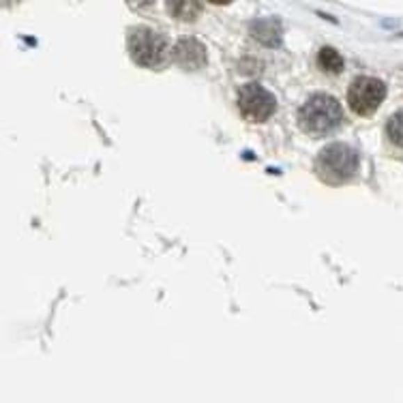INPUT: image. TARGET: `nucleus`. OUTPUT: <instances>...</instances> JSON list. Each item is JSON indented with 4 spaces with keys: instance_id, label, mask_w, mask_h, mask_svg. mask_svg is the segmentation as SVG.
Listing matches in <instances>:
<instances>
[{
    "instance_id": "1",
    "label": "nucleus",
    "mask_w": 403,
    "mask_h": 403,
    "mask_svg": "<svg viewBox=\"0 0 403 403\" xmlns=\"http://www.w3.org/2000/svg\"><path fill=\"white\" fill-rule=\"evenodd\" d=\"M343 120V107L341 103L324 93L311 95L299 110V125L305 133L317 138L326 136V133L335 131Z\"/></svg>"
},
{
    "instance_id": "2",
    "label": "nucleus",
    "mask_w": 403,
    "mask_h": 403,
    "mask_svg": "<svg viewBox=\"0 0 403 403\" xmlns=\"http://www.w3.org/2000/svg\"><path fill=\"white\" fill-rule=\"evenodd\" d=\"M127 47L133 63L146 69H161L170 61V45L166 37L148 26L131 29L127 35Z\"/></svg>"
},
{
    "instance_id": "3",
    "label": "nucleus",
    "mask_w": 403,
    "mask_h": 403,
    "mask_svg": "<svg viewBox=\"0 0 403 403\" xmlns=\"http://www.w3.org/2000/svg\"><path fill=\"white\" fill-rule=\"evenodd\" d=\"M358 170V155L352 146L335 142L322 148L317 159H315V172L317 176L329 182V184H339L350 180Z\"/></svg>"
},
{
    "instance_id": "4",
    "label": "nucleus",
    "mask_w": 403,
    "mask_h": 403,
    "mask_svg": "<svg viewBox=\"0 0 403 403\" xmlns=\"http://www.w3.org/2000/svg\"><path fill=\"white\" fill-rule=\"evenodd\" d=\"M384 97H386L384 82L369 75L356 77L350 88H347V103H350V110L358 116H371L382 105Z\"/></svg>"
},
{
    "instance_id": "5",
    "label": "nucleus",
    "mask_w": 403,
    "mask_h": 403,
    "mask_svg": "<svg viewBox=\"0 0 403 403\" xmlns=\"http://www.w3.org/2000/svg\"><path fill=\"white\" fill-rule=\"evenodd\" d=\"M238 110L247 118L249 123H264L268 120L275 110H277V101L273 93H268L260 84H245L238 90Z\"/></svg>"
},
{
    "instance_id": "6",
    "label": "nucleus",
    "mask_w": 403,
    "mask_h": 403,
    "mask_svg": "<svg viewBox=\"0 0 403 403\" xmlns=\"http://www.w3.org/2000/svg\"><path fill=\"white\" fill-rule=\"evenodd\" d=\"M172 58L182 69L198 71L206 65V47L198 39L182 37V39H178V43L172 49Z\"/></svg>"
},
{
    "instance_id": "7",
    "label": "nucleus",
    "mask_w": 403,
    "mask_h": 403,
    "mask_svg": "<svg viewBox=\"0 0 403 403\" xmlns=\"http://www.w3.org/2000/svg\"><path fill=\"white\" fill-rule=\"evenodd\" d=\"M317 67L324 71V73H331V75H337L343 71V58L341 54L335 49V47H322L317 52Z\"/></svg>"
},
{
    "instance_id": "8",
    "label": "nucleus",
    "mask_w": 403,
    "mask_h": 403,
    "mask_svg": "<svg viewBox=\"0 0 403 403\" xmlns=\"http://www.w3.org/2000/svg\"><path fill=\"white\" fill-rule=\"evenodd\" d=\"M200 9V3H168V11H172L178 19H196Z\"/></svg>"
},
{
    "instance_id": "9",
    "label": "nucleus",
    "mask_w": 403,
    "mask_h": 403,
    "mask_svg": "<svg viewBox=\"0 0 403 403\" xmlns=\"http://www.w3.org/2000/svg\"><path fill=\"white\" fill-rule=\"evenodd\" d=\"M386 133H388V138H390L393 144L403 146V112H397V114L388 120Z\"/></svg>"
}]
</instances>
